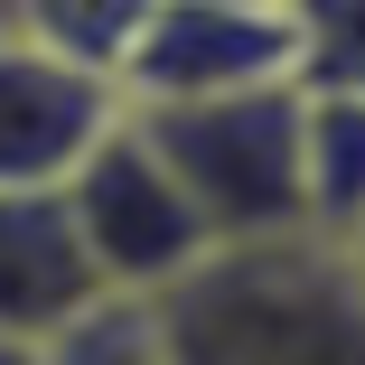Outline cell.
Returning a JSON list of instances; mask_svg holds the SVG:
<instances>
[{
    "label": "cell",
    "mask_w": 365,
    "mask_h": 365,
    "mask_svg": "<svg viewBox=\"0 0 365 365\" xmlns=\"http://www.w3.org/2000/svg\"><path fill=\"white\" fill-rule=\"evenodd\" d=\"M56 206H66V235H76V253H85L103 300H160L178 272H197L215 253L206 225H197V206L160 169V150L131 131V113L66 169Z\"/></svg>",
    "instance_id": "3"
},
{
    "label": "cell",
    "mask_w": 365,
    "mask_h": 365,
    "mask_svg": "<svg viewBox=\"0 0 365 365\" xmlns=\"http://www.w3.org/2000/svg\"><path fill=\"white\" fill-rule=\"evenodd\" d=\"M0 365H38V346L29 337H0Z\"/></svg>",
    "instance_id": "10"
},
{
    "label": "cell",
    "mask_w": 365,
    "mask_h": 365,
    "mask_svg": "<svg viewBox=\"0 0 365 365\" xmlns=\"http://www.w3.org/2000/svg\"><path fill=\"white\" fill-rule=\"evenodd\" d=\"M356 197H365V94L309 85V235L356 244Z\"/></svg>",
    "instance_id": "8"
},
{
    "label": "cell",
    "mask_w": 365,
    "mask_h": 365,
    "mask_svg": "<svg viewBox=\"0 0 365 365\" xmlns=\"http://www.w3.org/2000/svg\"><path fill=\"white\" fill-rule=\"evenodd\" d=\"M0 10H10V0H0Z\"/></svg>",
    "instance_id": "11"
},
{
    "label": "cell",
    "mask_w": 365,
    "mask_h": 365,
    "mask_svg": "<svg viewBox=\"0 0 365 365\" xmlns=\"http://www.w3.org/2000/svg\"><path fill=\"white\" fill-rule=\"evenodd\" d=\"M169 365H365V281L337 235L215 244L150 300Z\"/></svg>",
    "instance_id": "1"
},
{
    "label": "cell",
    "mask_w": 365,
    "mask_h": 365,
    "mask_svg": "<svg viewBox=\"0 0 365 365\" xmlns=\"http://www.w3.org/2000/svg\"><path fill=\"white\" fill-rule=\"evenodd\" d=\"M150 10H160V0H10V10H0V29L113 85L122 56H131V38L150 29Z\"/></svg>",
    "instance_id": "7"
},
{
    "label": "cell",
    "mask_w": 365,
    "mask_h": 365,
    "mask_svg": "<svg viewBox=\"0 0 365 365\" xmlns=\"http://www.w3.org/2000/svg\"><path fill=\"white\" fill-rule=\"evenodd\" d=\"M38 365H169V356H160L150 300H85L66 328L38 337Z\"/></svg>",
    "instance_id": "9"
},
{
    "label": "cell",
    "mask_w": 365,
    "mask_h": 365,
    "mask_svg": "<svg viewBox=\"0 0 365 365\" xmlns=\"http://www.w3.org/2000/svg\"><path fill=\"white\" fill-rule=\"evenodd\" d=\"M131 131L160 150V169L197 206L206 244L309 235V76L206 94V103H150L131 113Z\"/></svg>",
    "instance_id": "2"
},
{
    "label": "cell",
    "mask_w": 365,
    "mask_h": 365,
    "mask_svg": "<svg viewBox=\"0 0 365 365\" xmlns=\"http://www.w3.org/2000/svg\"><path fill=\"white\" fill-rule=\"evenodd\" d=\"M309 76V38L290 0H160L150 29L122 56V113L150 103H206V94H253V85H290Z\"/></svg>",
    "instance_id": "4"
},
{
    "label": "cell",
    "mask_w": 365,
    "mask_h": 365,
    "mask_svg": "<svg viewBox=\"0 0 365 365\" xmlns=\"http://www.w3.org/2000/svg\"><path fill=\"white\" fill-rule=\"evenodd\" d=\"M85 300H103L76 235H66V206L38 187H0V337H47L66 328Z\"/></svg>",
    "instance_id": "6"
},
{
    "label": "cell",
    "mask_w": 365,
    "mask_h": 365,
    "mask_svg": "<svg viewBox=\"0 0 365 365\" xmlns=\"http://www.w3.org/2000/svg\"><path fill=\"white\" fill-rule=\"evenodd\" d=\"M122 122V94L85 66H66L29 38L0 29V187H38L56 197L94 140Z\"/></svg>",
    "instance_id": "5"
}]
</instances>
